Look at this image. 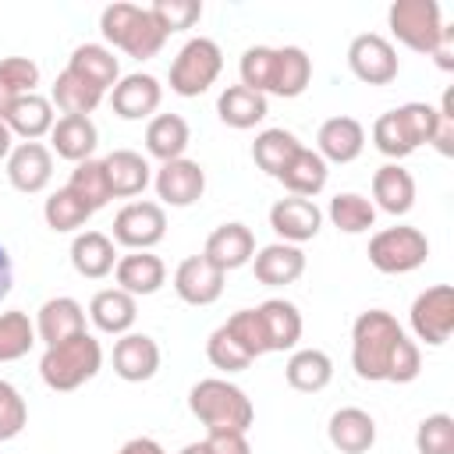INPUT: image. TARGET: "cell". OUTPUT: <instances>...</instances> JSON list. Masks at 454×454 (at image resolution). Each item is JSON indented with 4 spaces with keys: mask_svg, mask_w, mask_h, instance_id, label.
I'll list each match as a JSON object with an SVG mask.
<instances>
[{
    "mask_svg": "<svg viewBox=\"0 0 454 454\" xmlns=\"http://www.w3.org/2000/svg\"><path fill=\"white\" fill-rule=\"evenodd\" d=\"M32 344H35V323L21 309L0 312V362L25 358L32 351Z\"/></svg>",
    "mask_w": 454,
    "mask_h": 454,
    "instance_id": "60d3db41",
    "label": "cell"
},
{
    "mask_svg": "<svg viewBox=\"0 0 454 454\" xmlns=\"http://www.w3.org/2000/svg\"><path fill=\"white\" fill-rule=\"evenodd\" d=\"M0 82H4L14 96H28V92H35V85H39V67H35V60H28V57H4V60H0Z\"/></svg>",
    "mask_w": 454,
    "mask_h": 454,
    "instance_id": "f907efd6",
    "label": "cell"
},
{
    "mask_svg": "<svg viewBox=\"0 0 454 454\" xmlns=\"http://www.w3.org/2000/svg\"><path fill=\"white\" fill-rule=\"evenodd\" d=\"M14 99H18V96H14V92H11V89L0 82V121L7 117V110H11V103H14Z\"/></svg>",
    "mask_w": 454,
    "mask_h": 454,
    "instance_id": "91938a15",
    "label": "cell"
},
{
    "mask_svg": "<svg viewBox=\"0 0 454 454\" xmlns=\"http://www.w3.org/2000/svg\"><path fill=\"white\" fill-rule=\"evenodd\" d=\"M326 160L316 153V149H298L294 156H291V163L280 170V184L291 192V195H298V199H312V195H319L323 188H326Z\"/></svg>",
    "mask_w": 454,
    "mask_h": 454,
    "instance_id": "4dcf8cb0",
    "label": "cell"
},
{
    "mask_svg": "<svg viewBox=\"0 0 454 454\" xmlns=\"http://www.w3.org/2000/svg\"><path fill=\"white\" fill-rule=\"evenodd\" d=\"M220 71H223L220 46L206 35H195L177 50V57L170 64V89L177 96H202L220 78Z\"/></svg>",
    "mask_w": 454,
    "mask_h": 454,
    "instance_id": "5b68a950",
    "label": "cell"
},
{
    "mask_svg": "<svg viewBox=\"0 0 454 454\" xmlns=\"http://www.w3.org/2000/svg\"><path fill=\"white\" fill-rule=\"evenodd\" d=\"M419 372H422L419 344H415V340H408V333H404V337H401V344H397V348H394V355H390L387 383H411Z\"/></svg>",
    "mask_w": 454,
    "mask_h": 454,
    "instance_id": "816d5d0a",
    "label": "cell"
},
{
    "mask_svg": "<svg viewBox=\"0 0 454 454\" xmlns=\"http://www.w3.org/2000/svg\"><path fill=\"white\" fill-rule=\"evenodd\" d=\"M106 181H110V195L114 199H131V195H142L145 184L153 181V167L142 153L135 149H114L106 160Z\"/></svg>",
    "mask_w": 454,
    "mask_h": 454,
    "instance_id": "603a6c76",
    "label": "cell"
},
{
    "mask_svg": "<svg viewBox=\"0 0 454 454\" xmlns=\"http://www.w3.org/2000/svg\"><path fill=\"white\" fill-rule=\"evenodd\" d=\"M99 28H103V39L110 46L124 50L135 60L156 57L163 50V43H167V32L160 28V21L149 14V7H138V4H110V7H103Z\"/></svg>",
    "mask_w": 454,
    "mask_h": 454,
    "instance_id": "277c9868",
    "label": "cell"
},
{
    "mask_svg": "<svg viewBox=\"0 0 454 454\" xmlns=\"http://www.w3.org/2000/svg\"><path fill=\"white\" fill-rule=\"evenodd\" d=\"M28 422V404L14 383L0 380V440H14Z\"/></svg>",
    "mask_w": 454,
    "mask_h": 454,
    "instance_id": "c3c4849f",
    "label": "cell"
},
{
    "mask_svg": "<svg viewBox=\"0 0 454 454\" xmlns=\"http://www.w3.org/2000/svg\"><path fill=\"white\" fill-rule=\"evenodd\" d=\"M82 330H85V309L74 298L57 294V298L43 301V309L35 316V340L53 348V344H60V340H67V337H74Z\"/></svg>",
    "mask_w": 454,
    "mask_h": 454,
    "instance_id": "44dd1931",
    "label": "cell"
},
{
    "mask_svg": "<svg viewBox=\"0 0 454 454\" xmlns=\"http://www.w3.org/2000/svg\"><path fill=\"white\" fill-rule=\"evenodd\" d=\"M67 71H74L78 78H85L92 89H99V92H106V89H114L117 82H121V64H117V57H114V50H106V46H99V43H82V46H74V53H71V60H67Z\"/></svg>",
    "mask_w": 454,
    "mask_h": 454,
    "instance_id": "f1b7e54d",
    "label": "cell"
},
{
    "mask_svg": "<svg viewBox=\"0 0 454 454\" xmlns=\"http://www.w3.org/2000/svg\"><path fill=\"white\" fill-rule=\"evenodd\" d=\"M397 114H401L408 135L415 138V145H429L433 142V135L440 128V110L436 106H429V103H404V106H397Z\"/></svg>",
    "mask_w": 454,
    "mask_h": 454,
    "instance_id": "681fc988",
    "label": "cell"
},
{
    "mask_svg": "<svg viewBox=\"0 0 454 454\" xmlns=\"http://www.w3.org/2000/svg\"><path fill=\"white\" fill-rule=\"evenodd\" d=\"M372 206H380L390 216H404L415 206V177L401 163H383L372 174Z\"/></svg>",
    "mask_w": 454,
    "mask_h": 454,
    "instance_id": "484cf974",
    "label": "cell"
},
{
    "mask_svg": "<svg viewBox=\"0 0 454 454\" xmlns=\"http://www.w3.org/2000/svg\"><path fill=\"white\" fill-rule=\"evenodd\" d=\"M330 220L344 234H365L376 223V206L358 192H340L330 199Z\"/></svg>",
    "mask_w": 454,
    "mask_h": 454,
    "instance_id": "f35d334b",
    "label": "cell"
},
{
    "mask_svg": "<svg viewBox=\"0 0 454 454\" xmlns=\"http://www.w3.org/2000/svg\"><path fill=\"white\" fill-rule=\"evenodd\" d=\"M365 149V128L355 121V117H330L319 124V135H316V153L326 160V163H351L358 160Z\"/></svg>",
    "mask_w": 454,
    "mask_h": 454,
    "instance_id": "ac0fdd59",
    "label": "cell"
},
{
    "mask_svg": "<svg viewBox=\"0 0 454 454\" xmlns=\"http://www.w3.org/2000/svg\"><path fill=\"white\" fill-rule=\"evenodd\" d=\"M71 266L85 280H103L117 266L114 238H106L103 231H82V234H74V241H71Z\"/></svg>",
    "mask_w": 454,
    "mask_h": 454,
    "instance_id": "cb8c5ba5",
    "label": "cell"
},
{
    "mask_svg": "<svg viewBox=\"0 0 454 454\" xmlns=\"http://www.w3.org/2000/svg\"><path fill=\"white\" fill-rule=\"evenodd\" d=\"M202 255H206L216 270H223V273H227V270H238V266H248L252 255H255V234H252L245 223H238V220L220 223V227L206 238Z\"/></svg>",
    "mask_w": 454,
    "mask_h": 454,
    "instance_id": "2e32d148",
    "label": "cell"
},
{
    "mask_svg": "<svg viewBox=\"0 0 454 454\" xmlns=\"http://www.w3.org/2000/svg\"><path fill=\"white\" fill-rule=\"evenodd\" d=\"M64 188L74 192L92 213L103 209V206L114 199V195H110V181H106L103 160H82V163H74V170H71V177H67Z\"/></svg>",
    "mask_w": 454,
    "mask_h": 454,
    "instance_id": "74e56055",
    "label": "cell"
},
{
    "mask_svg": "<svg viewBox=\"0 0 454 454\" xmlns=\"http://www.w3.org/2000/svg\"><path fill=\"white\" fill-rule=\"evenodd\" d=\"M429 57H436V64L443 71H454V25H443V32H440V39H436Z\"/></svg>",
    "mask_w": 454,
    "mask_h": 454,
    "instance_id": "db71d44e",
    "label": "cell"
},
{
    "mask_svg": "<svg viewBox=\"0 0 454 454\" xmlns=\"http://www.w3.org/2000/svg\"><path fill=\"white\" fill-rule=\"evenodd\" d=\"M433 145H436L443 156L454 153V121H450V117H440V128H436V135H433Z\"/></svg>",
    "mask_w": 454,
    "mask_h": 454,
    "instance_id": "11a10c76",
    "label": "cell"
},
{
    "mask_svg": "<svg viewBox=\"0 0 454 454\" xmlns=\"http://www.w3.org/2000/svg\"><path fill=\"white\" fill-rule=\"evenodd\" d=\"M99 99H103V92H99V89H92L85 78H78V74H74V71H67V67L57 74L53 92H50V103H57V110H60L64 117H71V114L89 117V114L99 106Z\"/></svg>",
    "mask_w": 454,
    "mask_h": 454,
    "instance_id": "8d00e7d4",
    "label": "cell"
},
{
    "mask_svg": "<svg viewBox=\"0 0 454 454\" xmlns=\"http://www.w3.org/2000/svg\"><path fill=\"white\" fill-rule=\"evenodd\" d=\"M326 436L340 454H365L376 443V419L362 408H337L330 415Z\"/></svg>",
    "mask_w": 454,
    "mask_h": 454,
    "instance_id": "7402d4cb",
    "label": "cell"
},
{
    "mask_svg": "<svg viewBox=\"0 0 454 454\" xmlns=\"http://www.w3.org/2000/svg\"><path fill=\"white\" fill-rule=\"evenodd\" d=\"M11 149H14V135H11V128L0 121V160H7Z\"/></svg>",
    "mask_w": 454,
    "mask_h": 454,
    "instance_id": "680465c9",
    "label": "cell"
},
{
    "mask_svg": "<svg viewBox=\"0 0 454 454\" xmlns=\"http://www.w3.org/2000/svg\"><path fill=\"white\" fill-rule=\"evenodd\" d=\"M312 82V57L301 46H280L277 50V64H273V85L270 92L280 99H294L309 89Z\"/></svg>",
    "mask_w": 454,
    "mask_h": 454,
    "instance_id": "d6a6232c",
    "label": "cell"
},
{
    "mask_svg": "<svg viewBox=\"0 0 454 454\" xmlns=\"http://www.w3.org/2000/svg\"><path fill=\"white\" fill-rule=\"evenodd\" d=\"M177 454H209V447H206V443L199 440V443H184V447H181Z\"/></svg>",
    "mask_w": 454,
    "mask_h": 454,
    "instance_id": "94428289",
    "label": "cell"
},
{
    "mask_svg": "<svg viewBox=\"0 0 454 454\" xmlns=\"http://www.w3.org/2000/svg\"><path fill=\"white\" fill-rule=\"evenodd\" d=\"M259 319H262L270 351H291L301 340V312L291 301H284V298L262 301L259 305Z\"/></svg>",
    "mask_w": 454,
    "mask_h": 454,
    "instance_id": "1f68e13d",
    "label": "cell"
},
{
    "mask_svg": "<svg viewBox=\"0 0 454 454\" xmlns=\"http://www.w3.org/2000/svg\"><path fill=\"white\" fill-rule=\"evenodd\" d=\"M149 14L160 21V28H163L167 35H174V32L192 28V25L202 18V4H199V0H156V4L149 7Z\"/></svg>",
    "mask_w": 454,
    "mask_h": 454,
    "instance_id": "7dc6e473",
    "label": "cell"
},
{
    "mask_svg": "<svg viewBox=\"0 0 454 454\" xmlns=\"http://www.w3.org/2000/svg\"><path fill=\"white\" fill-rule=\"evenodd\" d=\"M301 149V142L287 131V128H266L255 135L252 142V160L259 170H266L270 177H280V170L291 163V156Z\"/></svg>",
    "mask_w": 454,
    "mask_h": 454,
    "instance_id": "d590c367",
    "label": "cell"
},
{
    "mask_svg": "<svg viewBox=\"0 0 454 454\" xmlns=\"http://www.w3.org/2000/svg\"><path fill=\"white\" fill-rule=\"evenodd\" d=\"M135 316H138V305H135V298H131L128 291H121V287H103V291H96L92 301H89V319L96 323V330L114 333V337L128 333V330L135 326Z\"/></svg>",
    "mask_w": 454,
    "mask_h": 454,
    "instance_id": "4316f807",
    "label": "cell"
},
{
    "mask_svg": "<svg viewBox=\"0 0 454 454\" xmlns=\"http://www.w3.org/2000/svg\"><path fill=\"white\" fill-rule=\"evenodd\" d=\"M372 145H376L383 156H390V160H404V156H411V153L419 149L415 138L408 135V128H404V121H401L397 110H387V114L376 117V124H372Z\"/></svg>",
    "mask_w": 454,
    "mask_h": 454,
    "instance_id": "b9f144b4",
    "label": "cell"
},
{
    "mask_svg": "<svg viewBox=\"0 0 454 454\" xmlns=\"http://www.w3.org/2000/svg\"><path fill=\"white\" fill-rule=\"evenodd\" d=\"M4 124L11 128V135H21L25 142H39L43 135L53 131L57 117H53V103L39 92H28V96H18L4 117Z\"/></svg>",
    "mask_w": 454,
    "mask_h": 454,
    "instance_id": "d4e9b609",
    "label": "cell"
},
{
    "mask_svg": "<svg viewBox=\"0 0 454 454\" xmlns=\"http://www.w3.org/2000/svg\"><path fill=\"white\" fill-rule=\"evenodd\" d=\"M114 277H117L121 291H128L131 298H145V294H156L167 284V266L153 252H128V255L117 259Z\"/></svg>",
    "mask_w": 454,
    "mask_h": 454,
    "instance_id": "ffe728a7",
    "label": "cell"
},
{
    "mask_svg": "<svg viewBox=\"0 0 454 454\" xmlns=\"http://www.w3.org/2000/svg\"><path fill=\"white\" fill-rule=\"evenodd\" d=\"M160 99H163V85L153 78V74H124L114 89H110V106L117 117L124 121H142V117H153L160 110Z\"/></svg>",
    "mask_w": 454,
    "mask_h": 454,
    "instance_id": "5bb4252c",
    "label": "cell"
},
{
    "mask_svg": "<svg viewBox=\"0 0 454 454\" xmlns=\"http://www.w3.org/2000/svg\"><path fill=\"white\" fill-rule=\"evenodd\" d=\"M270 227L287 241V245H301V241H312L323 227V213L312 199H298V195H287V199H277L270 206Z\"/></svg>",
    "mask_w": 454,
    "mask_h": 454,
    "instance_id": "4fadbf2b",
    "label": "cell"
},
{
    "mask_svg": "<svg viewBox=\"0 0 454 454\" xmlns=\"http://www.w3.org/2000/svg\"><path fill=\"white\" fill-rule=\"evenodd\" d=\"M348 67L365 85H390L401 71V60L390 39H383L380 32H362L348 46Z\"/></svg>",
    "mask_w": 454,
    "mask_h": 454,
    "instance_id": "9c48e42d",
    "label": "cell"
},
{
    "mask_svg": "<svg viewBox=\"0 0 454 454\" xmlns=\"http://www.w3.org/2000/svg\"><path fill=\"white\" fill-rule=\"evenodd\" d=\"M216 114H220V121L227 128L245 131V128H255L270 114V106H266V96L262 92H252L245 85H227L220 92V99H216Z\"/></svg>",
    "mask_w": 454,
    "mask_h": 454,
    "instance_id": "836d02e7",
    "label": "cell"
},
{
    "mask_svg": "<svg viewBox=\"0 0 454 454\" xmlns=\"http://www.w3.org/2000/svg\"><path fill=\"white\" fill-rule=\"evenodd\" d=\"M188 411L206 426V433H216V429L248 433V426L255 419V408L245 397V390L234 387L231 380H216V376L199 380L188 390Z\"/></svg>",
    "mask_w": 454,
    "mask_h": 454,
    "instance_id": "3957f363",
    "label": "cell"
},
{
    "mask_svg": "<svg viewBox=\"0 0 454 454\" xmlns=\"http://www.w3.org/2000/svg\"><path fill=\"white\" fill-rule=\"evenodd\" d=\"M415 450L419 454H454V419L443 411L426 415L415 429Z\"/></svg>",
    "mask_w": 454,
    "mask_h": 454,
    "instance_id": "f6af8a7d",
    "label": "cell"
},
{
    "mask_svg": "<svg viewBox=\"0 0 454 454\" xmlns=\"http://www.w3.org/2000/svg\"><path fill=\"white\" fill-rule=\"evenodd\" d=\"M387 21H390L394 39L415 53H433V46L447 25L436 0H394L387 11Z\"/></svg>",
    "mask_w": 454,
    "mask_h": 454,
    "instance_id": "8992f818",
    "label": "cell"
},
{
    "mask_svg": "<svg viewBox=\"0 0 454 454\" xmlns=\"http://www.w3.org/2000/svg\"><path fill=\"white\" fill-rule=\"evenodd\" d=\"M117 454H167L153 436H135V440H128Z\"/></svg>",
    "mask_w": 454,
    "mask_h": 454,
    "instance_id": "9f6ffc18",
    "label": "cell"
},
{
    "mask_svg": "<svg viewBox=\"0 0 454 454\" xmlns=\"http://www.w3.org/2000/svg\"><path fill=\"white\" fill-rule=\"evenodd\" d=\"M206 358L216 365V369H223V372H241V369H248L255 358L234 340V333L227 330V326H216L213 333H209V340H206Z\"/></svg>",
    "mask_w": 454,
    "mask_h": 454,
    "instance_id": "ee69618b",
    "label": "cell"
},
{
    "mask_svg": "<svg viewBox=\"0 0 454 454\" xmlns=\"http://www.w3.org/2000/svg\"><path fill=\"white\" fill-rule=\"evenodd\" d=\"M429 255V241L419 227H383L369 238V262L380 273H411L426 262Z\"/></svg>",
    "mask_w": 454,
    "mask_h": 454,
    "instance_id": "52a82bcc",
    "label": "cell"
},
{
    "mask_svg": "<svg viewBox=\"0 0 454 454\" xmlns=\"http://www.w3.org/2000/svg\"><path fill=\"white\" fill-rule=\"evenodd\" d=\"M160 369V344L149 333H121L114 344V372L128 383H145Z\"/></svg>",
    "mask_w": 454,
    "mask_h": 454,
    "instance_id": "e0dca14e",
    "label": "cell"
},
{
    "mask_svg": "<svg viewBox=\"0 0 454 454\" xmlns=\"http://www.w3.org/2000/svg\"><path fill=\"white\" fill-rule=\"evenodd\" d=\"M223 280L227 273L216 270L206 255H188L174 270V291L184 305H213L223 294Z\"/></svg>",
    "mask_w": 454,
    "mask_h": 454,
    "instance_id": "7c38bea8",
    "label": "cell"
},
{
    "mask_svg": "<svg viewBox=\"0 0 454 454\" xmlns=\"http://www.w3.org/2000/svg\"><path fill=\"white\" fill-rule=\"evenodd\" d=\"M284 376H287V387H294L301 394H319L333 380V362L319 348H301L287 358Z\"/></svg>",
    "mask_w": 454,
    "mask_h": 454,
    "instance_id": "e575fe53",
    "label": "cell"
},
{
    "mask_svg": "<svg viewBox=\"0 0 454 454\" xmlns=\"http://www.w3.org/2000/svg\"><path fill=\"white\" fill-rule=\"evenodd\" d=\"M167 234V213L160 202H128L114 216V241L131 252H149Z\"/></svg>",
    "mask_w": 454,
    "mask_h": 454,
    "instance_id": "30bf717a",
    "label": "cell"
},
{
    "mask_svg": "<svg viewBox=\"0 0 454 454\" xmlns=\"http://www.w3.org/2000/svg\"><path fill=\"white\" fill-rule=\"evenodd\" d=\"M273 64H277V50H273V46H248V50L241 53V64H238L241 85L266 96L270 85H273Z\"/></svg>",
    "mask_w": 454,
    "mask_h": 454,
    "instance_id": "7bdbcfd3",
    "label": "cell"
},
{
    "mask_svg": "<svg viewBox=\"0 0 454 454\" xmlns=\"http://www.w3.org/2000/svg\"><path fill=\"white\" fill-rule=\"evenodd\" d=\"M188 142H192V131H188V121L181 114H156L145 128V153L156 156L160 163L181 160Z\"/></svg>",
    "mask_w": 454,
    "mask_h": 454,
    "instance_id": "f546056e",
    "label": "cell"
},
{
    "mask_svg": "<svg viewBox=\"0 0 454 454\" xmlns=\"http://www.w3.org/2000/svg\"><path fill=\"white\" fill-rule=\"evenodd\" d=\"M50 142H53V153L60 160H71V163H82V160H92L96 153V142H99V131L92 124V117H57L53 131H50Z\"/></svg>",
    "mask_w": 454,
    "mask_h": 454,
    "instance_id": "83f0119b",
    "label": "cell"
},
{
    "mask_svg": "<svg viewBox=\"0 0 454 454\" xmlns=\"http://www.w3.org/2000/svg\"><path fill=\"white\" fill-rule=\"evenodd\" d=\"M53 177V153L43 145V142H21L11 149L7 156V181L25 192V195H35L50 184Z\"/></svg>",
    "mask_w": 454,
    "mask_h": 454,
    "instance_id": "9a60e30c",
    "label": "cell"
},
{
    "mask_svg": "<svg viewBox=\"0 0 454 454\" xmlns=\"http://www.w3.org/2000/svg\"><path fill=\"white\" fill-rule=\"evenodd\" d=\"M252 270H255V280L259 284L284 287V284H294L305 273V252L298 245L273 241V245H266V248H259L252 255Z\"/></svg>",
    "mask_w": 454,
    "mask_h": 454,
    "instance_id": "d6986e66",
    "label": "cell"
},
{
    "mask_svg": "<svg viewBox=\"0 0 454 454\" xmlns=\"http://www.w3.org/2000/svg\"><path fill=\"white\" fill-rule=\"evenodd\" d=\"M153 184H156V195H160L167 206L184 209V206H192V202L202 199V192H206V170H202L195 160H184V156H181V160L160 163Z\"/></svg>",
    "mask_w": 454,
    "mask_h": 454,
    "instance_id": "8fae6325",
    "label": "cell"
},
{
    "mask_svg": "<svg viewBox=\"0 0 454 454\" xmlns=\"http://www.w3.org/2000/svg\"><path fill=\"white\" fill-rule=\"evenodd\" d=\"M11 284H14V266H11V255H7V248L0 245V301L7 298Z\"/></svg>",
    "mask_w": 454,
    "mask_h": 454,
    "instance_id": "6f0895ef",
    "label": "cell"
},
{
    "mask_svg": "<svg viewBox=\"0 0 454 454\" xmlns=\"http://www.w3.org/2000/svg\"><path fill=\"white\" fill-rule=\"evenodd\" d=\"M99 365H103V348L89 330H82V333L43 351L39 376L50 390L67 394V390H78L82 383H89L99 372Z\"/></svg>",
    "mask_w": 454,
    "mask_h": 454,
    "instance_id": "7a4b0ae2",
    "label": "cell"
},
{
    "mask_svg": "<svg viewBox=\"0 0 454 454\" xmlns=\"http://www.w3.org/2000/svg\"><path fill=\"white\" fill-rule=\"evenodd\" d=\"M401 337H404V330H401V323L387 309L362 312L355 319V326H351V365H355L358 380L383 383L390 355L401 344Z\"/></svg>",
    "mask_w": 454,
    "mask_h": 454,
    "instance_id": "6da1fadb",
    "label": "cell"
},
{
    "mask_svg": "<svg viewBox=\"0 0 454 454\" xmlns=\"http://www.w3.org/2000/svg\"><path fill=\"white\" fill-rule=\"evenodd\" d=\"M223 326L234 333V340H238L252 358H259V355L270 351V344H266V330H262V319H259V309H238Z\"/></svg>",
    "mask_w": 454,
    "mask_h": 454,
    "instance_id": "bcb514c9",
    "label": "cell"
},
{
    "mask_svg": "<svg viewBox=\"0 0 454 454\" xmlns=\"http://www.w3.org/2000/svg\"><path fill=\"white\" fill-rule=\"evenodd\" d=\"M89 216H92V209H89L74 192H67V188H57V192L46 199V206H43V220H46V227L57 231V234H67V231L85 227Z\"/></svg>",
    "mask_w": 454,
    "mask_h": 454,
    "instance_id": "ab89813d",
    "label": "cell"
},
{
    "mask_svg": "<svg viewBox=\"0 0 454 454\" xmlns=\"http://www.w3.org/2000/svg\"><path fill=\"white\" fill-rule=\"evenodd\" d=\"M411 330L419 340H426L429 348H440L450 340L454 330V287L450 284H433L426 287L415 301H411Z\"/></svg>",
    "mask_w": 454,
    "mask_h": 454,
    "instance_id": "ba28073f",
    "label": "cell"
},
{
    "mask_svg": "<svg viewBox=\"0 0 454 454\" xmlns=\"http://www.w3.org/2000/svg\"><path fill=\"white\" fill-rule=\"evenodd\" d=\"M209 447V454H252V443L245 433H234V429H216V433H206L202 440Z\"/></svg>",
    "mask_w": 454,
    "mask_h": 454,
    "instance_id": "f5cc1de1",
    "label": "cell"
}]
</instances>
